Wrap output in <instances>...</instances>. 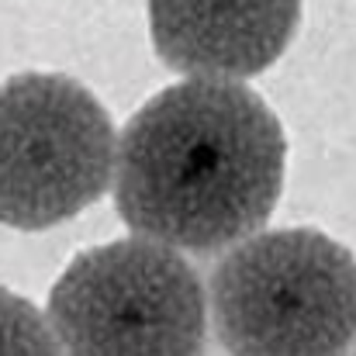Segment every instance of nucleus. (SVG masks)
Listing matches in <instances>:
<instances>
[{"mask_svg": "<svg viewBox=\"0 0 356 356\" xmlns=\"http://www.w3.org/2000/svg\"><path fill=\"white\" fill-rule=\"evenodd\" d=\"M305 0H149L156 56L184 76L245 80L294 42Z\"/></svg>", "mask_w": 356, "mask_h": 356, "instance_id": "obj_5", "label": "nucleus"}, {"mask_svg": "<svg viewBox=\"0 0 356 356\" xmlns=\"http://www.w3.org/2000/svg\"><path fill=\"white\" fill-rule=\"evenodd\" d=\"M118 131L73 76L17 73L0 83V225L42 232L115 187Z\"/></svg>", "mask_w": 356, "mask_h": 356, "instance_id": "obj_4", "label": "nucleus"}, {"mask_svg": "<svg viewBox=\"0 0 356 356\" xmlns=\"http://www.w3.org/2000/svg\"><path fill=\"white\" fill-rule=\"evenodd\" d=\"M353 356H356V353H353Z\"/></svg>", "mask_w": 356, "mask_h": 356, "instance_id": "obj_7", "label": "nucleus"}, {"mask_svg": "<svg viewBox=\"0 0 356 356\" xmlns=\"http://www.w3.org/2000/svg\"><path fill=\"white\" fill-rule=\"evenodd\" d=\"M287 177V135L242 80L191 76L145 101L118 138L115 211L135 236L211 256L263 232Z\"/></svg>", "mask_w": 356, "mask_h": 356, "instance_id": "obj_1", "label": "nucleus"}, {"mask_svg": "<svg viewBox=\"0 0 356 356\" xmlns=\"http://www.w3.org/2000/svg\"><path fill=\"white\" fill-rule=\"evenodd\" d=\"M59 356H204L208 287L180 249L145 236L80 252L49 291Z\"/></svg>", "mask_w": 356, "mask_h": 356, "instance_id": "obj_3", "label": "nucleus"}, {"mask_svg": "<svg viewBox=\"0 0 356 356\" xmlns=\"http://www.w3.org/2000/svg\"><path fill=\"white\" fill-rule=\"evenodd\" d=\"M208 312L229 356H350L356 259L318 229L256 232L211 266Z\"/></svg>", "mask_w": 356, "mask_h": 356, "instance_id": "obj_2", "label": "nucleus"}, {"mask_svg": "<svg viewBox=\"0 0 356 356\" xmlns=\"http://www.w3.org/2000/svg\"><path fill=\"white\" fill-rule=\"evenodd\" d=\"M0 356H59L49 318L7 287H0Z\"/></svg>", "mask_w": 356, "mask_h": 356, "instance_id": "obj_6", "label": "nucleus"}]
</instances>
